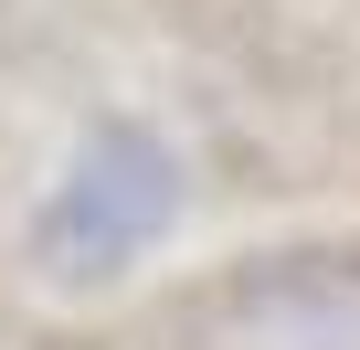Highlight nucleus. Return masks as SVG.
Segmentation results:
<instances>
[{"label":"nucleus","mask_w":360,"mask_h":350,"mask_svg":"<svg viewBox=\"0 0 360 350\" xmlns=\"http://www.w3.org/2000/svg\"><path fill=\"white\" fill-rule=\"evenodd\" d=\"M169 213H180V159L138 117H106V127L75 138V159H64V181H53L32 244H43V265L64 287H96V276H127L169 234Z\"/></svg>","instance_id":"f257e3e1"}]
</instances>
